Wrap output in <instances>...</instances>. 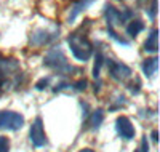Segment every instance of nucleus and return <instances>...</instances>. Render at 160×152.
I'll return each instance as SVG.
<instances>
[{"label":"nucleus","instance_id":"nucleus-22","mask_svg":"<svg viewBox=\"0 0 160 152\" xmlns=\"http://www.w3.org/2000/svg\"><path fill=\"white\" fill-rule=\"evenodd\" d=\"M10 85V80L8 77H5L3 74H0V93H3L7 90V87Z\"/></svg>","mask_w":160,"mask_h":152},{"label":"nucleus","instance_id":"nucleus-24","mask_svg":"<svg viewBox=\"0 0 160 152\" xmlns=\"http://www.w3.org/2000/svg\"><path fill=\"white\" fill-rule=\"evenodd\" d=\"M78 152H95V150H93V149H88V147H87V149H82V150H78Z\"/></svg>","mask_w":160,"mask_h":152},{"label":"nucleus","instance_id":"nucleus-14","mask_svg":"<svg viewBox=\"0 0 160 152\" xmlns=\"http://www.w3.org/2000/svg\"><path fill=\"white\" fill-rule=\"evenodd\" d=\"M102 122H104V110L102 109H96V110H93V112L90 114L87 123H88L90 130H98Z\"/></svg>","mask_w":160,"mask_h":152},{"label":"nucleus","instance_id":"nucleus-1","mask_svg":"<svg viewBox=\"0 0 160 152\" xmlns=\"http://www.w3.org/2000/svg\"><path fill=\"white\" fill-rule=\"evenodd\" d=\"M68 45H69V50L72 53V56L80 63H87L93 56V51H95V47H93L91 40L87 37V34L85 32L82 34L78 31L69 34Z\"/></svg>","mask_w":160,"mask_h":152},{"label":"nucleus","instance_id":"nucleus-6","mask_svg":"<svg viewBox=\"0 0 160 152\" xmlns=\"http://www.w3.org/2000/svg\"><path fill=\"white\" fill-rule=\"evenodd\" d=\"M24 115L15 110H0V130L18 131L24 125Z\"/></svg>","mask_w":160,"mask_h":152},{"label":"nucleus","instance_id":"nucleus-7","mask_svg":"<svg viewBox=\"0 0 160 152\" xmlns=\"http://www.w3.org/2000/svg\"><path fill=\"white\" fill-rule=\"evenodd\" d=\"M29 139H31L32 146H35V147L47 146L48 139H47V134H45L42 117H35V120L32 122V125L29 128Z\"/></svg>","mask_w":160,"mask_h":152},{"label":"nucleus","instance_id":"nucleus-18","mask_svg":"<svg viewBox=\"0 0 160 152\" xmlns=\"http://www.w3.org/2000/svg\"><path fill=\"white\" fill-rule=\"evenodd\" d=\"M128 90H130L133 94H139V91H141V82H139L138 79H135V82H130Z\"/></svg>","mask_w":160,"mask_h":152},{"label":"nucleus","instance_id":"nucleus-21","mask_svg":"<svg viewBox=\"0 0 160 152\" xmlns=\"http://www.w3.org/2000/svg\"><path fill=\"white\" fill-rule=\"evenodd\" d=\"M50 77H43V79H40L38 82H37V84H35V88L37 90H45L47 87H48V84H50Z\"/></svg>","mask_w":160,"mask_h":152},{"label":"nucleus","instance_id":"nucleus-19","mask_svg":"<svg viewBox=\"0 0 160 152\" xmlns=\"http://www.w3.org/2000/svg\"><path fill=\"white\" fill-rule=\"evenodd\" d=\"M135 152H149V139H148V136H142L141 144H139V147Z\"/></svg>","mask_w":160,"mask_h":152},{"label":"nucleus","instance_id":"nucleus-23","mask_svg":"<svg viewBox=\"0 0 160 152\" xmlns=\"http://www.w3.org/2000/svg\"><path fill=\"white\" fill-rule=\"evenodd\" d=\"M151 136H152V141H154V143H157V141H158V138H157V136H158V133H157V130H154Z\"/></svg>","mask_w":160,"mask_h":152},{"label":"nucleus","instance_id":"nucleus-9","mask_svg":"<svg viewBox=\"0 0 160 152\" xmlns=\"http://www.w3.org/2000/svg\"><path fill=\"white\" fill-rule=\"evenodd\" d=\"M96 0H72V5H71V11H69V16H68V23L72 24L80 13H83L90 5H93Z\"/></svg>","mask_w":160,"mask_h":152},{"label":"nucleus","instance_id":"nucleus-2","mask_svg":"<svg viewBox=\"0 0 160 152\" xmlns=\"http://www.w3.org/2000/svg\"><path fill=\"white\" fill-rule=\"evenodd\" d=\"M43 66L51 69L53 72H56L59 75H69L77 69L68 61L64 51L59 47H53L47 51V54L43 56Z\"/></svg>","mask_w":160,"mask_h":152},{"label":"nucleus","instance_id":"nucleus-16","mask_svg":"<svg viewBox=\"0 0 160 152\" xmlns=\"http://www.w3.org/2000/svg\"><path fill=\"white\" fill-rule=\"evenodd\" d=\"M87 87H88V82L85 79H80L77 82H71V90H74V91H85Z\"/></svg>","mask_w":160,"mask_h":152},{"label":"nucleus","instance_id":"nucleus-8","mask_svg":"<svg viewBox=\"0 0 160 152\" xmlns=\"http://www.w3.org/2000/svg\"><path fill=\"white\" fill-rule=\"evenodd\" d=\"M115 130H117V134L122 138V139H125V141L133 139V138H135V133H136L131 120L128 117H125V115H118L115 119Z\"/></svg>","mask_w":160,"mask_h":152},{"label":"nucleus","instance_id":"nucleus-12","mask_svg":"<svg viewBox=\"0 0 160 152\" xmlns=\"http://www.w3.org/2000/svg\"><path fill=\"white\" fill-rule=\"evenodd\" d=\"M141 69H142V74L148 77V79H152L155 74H157V69H158V58L157 56H152V58H146L141 64Z\"/></svg>","mask_w":160,"mask_h":152},{"label":"nucleus","instance_id":"nucleus-20","mask_svg":"<svg viewBox=\"0 0 160 152\" xmlns=\"http://www.w3.org/2000/svg\"><path fill=\"white\" fill-rule=\"evenodd\" d=\"M10 150V139L7 136H0V152H8Z\"/></svg>","mask_w":160,"mask_h":152},{"label":"nucleus","instance_id":"nucleus-3","mask_svg":"<svg viewBox=\"0 0 160 152\" xmlns=\"http://www.w3.org/2000/svg\"><path fill=\"white\" fill-rule=\"evenodd\" d=\"M59 37V26H53V27H38L34 29L29 35V43L32 47H45L53 43L55 40Z\"/></svg>","mask_w":160,"mask_h":152},{"label":"nucleus","instance_id":"nucleus-5","mask_svg":"<svg viewBox=\"0 0 160 152\" xmlns=\"http://www.w3.org/2000/svg\"><path fill=\"white\" fill-rule=\"evenodd\" d=\"M104 64L108 66V72H109V77L118 84H122V82H127L128 79H131L133 75V71L131 67L127 66L125 63L122 61H117V59H106Z\"/></svg>","mask_w":160,"mask_h":152},{"label":"nucleus","instance_id":"nucleus-17","mask_svg":"<svg viewBox=\"0 0 160 152\" xmlns=\"http://www.w3.org/2000/svg\"><path fill=\"white\" fill-rule=\"evenodd\" d=\"M157 3H158V0H151V7L146 10V15H148L151 21H155L157 18Z\"/></svg>","mask_w":160,"mask_h":152},{"label":"nucleus","instance_id":"nucleus-11","mask_svg":"<svg viewBox=\"0 0 160 152\" xmlns=\"http://www.w3.org/2000/svg\"><path fill=\"white\" fill-rule=\"evenodd\" d=\"M104 61H106V58H104L102 51L98 50L96 51V56H95V66H93V79L98 82L96 87H95V91L96 93H99V90H101V69L104 66Z\"/></svg>","mask_w":160,"mask_h":152},{"label":"nucleus","instance_id":"nucleus-4","mask_svg":"<svg viewBox=\"0 0 160 152\" xmlns=\"http://www.w3.org/2000/svg\"><path fill=\"white\" fill-rule=\"evenodd\" d=\"M133 15H135V13H133L131 10H128V8L118 10L114 5H111V3L104 5V19H106V24H108V27H112V29L125 24L130 18H133Z\"/></svg>","mask_w":160,"mask_h":152},{"label":"nucleus","instance_id":"nucleus-10","mask_svg":"<svg viewBox=\"0 0 160 152\" xmlns=\"http://www.w3.org/2000/svg\"><path fill=\"white\" fill-rule=\"evenodd\" d=\"M142 50L146 53H152V54H155L158 51V29L157 27H152V29L149 31L148 38L144 40Z\"/></svg>","mask_w":160,"mask_h":152},{"label":"nucleus","instance_id":"nucleus-13","mask_svg":"<svg viewBox=\"0 0 160 152\" xmlns=\"http://www.w3.org/2000/svg\"><path fill=\"white\" fill-rule=\"evenodd\" d=\"M144 23L141 21V19H131L128 24H127V35L128 37H131V38H136L142 31H144Z\"/></svg>","mask_w":160,"mask_h":152},{"label":"nucleus","instance_id":"nucleus-15","mask_svg":"<svg viewBox=\"0 0 160 152\" xmlns=\"http://www.w3.org/2000/svg\"><path fill=\"white\" fill-rule=\"evenodd\" d=\"M108 35L114 40V42H117L118 45H123V47H130V42L127 38H123L122 35H120L115 29H112V27H108Z\"/></svg>","mask_w":160,"mask_h":152}]
</instances>
